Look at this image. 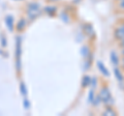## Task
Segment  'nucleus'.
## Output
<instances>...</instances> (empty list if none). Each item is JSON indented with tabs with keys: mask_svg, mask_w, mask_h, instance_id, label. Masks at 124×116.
<instances>
[{
	"mask_svg": "<svg viewBox=\"0 0 124 116\" xmlns=\"http://www.w3.org/2000/svg\"><path fill=\"white\" fill-rule=\"evenodd\" d=\"M115 76L117 77V79H118L119 82H120V81H122V80H123V77H122L121 73H120V71H119L118 68H115Z\"/></svg>",
	"mask_w": 124,
	"mask_h": 116,
	"instance_id": "8",
	"label": "nucleus"
},
{
	"mask_svg": "<svg viewBox=\"0 0 124 116\" xmlns=\"http://www.w3.org/2000/svg\"><path fill=\"white\" fill-rule=\"evenodd\" d=\"M97 66H98V68L100 69V72L101 73H103L106 76H108V69L106 68V66L101 63V62H97Z\"/></svg>",
	"mask_w": 124,
	"mask_h": 116,
	"instance_id": "6",
	"label": "nucleus"
},
{
	"mask_svg": "<svg viewBox=\"0 0 124 116\" xmlns=\"http://www.w3.org/2000/svg\"><path fill=\"white\" fill-rule=\"evenodd\" d=\"M20 88H21V91H22V93L24 96H26V93H27V91H26V87H25V84L24 83H21L20 85Z\"/></svg>",
	"mask_w": 124,
	"mask_h": 116,
	"instance_id": "11",
	"label": "nucleus"
},
{
	"mask_svg": "<svg viewBox=\"0 0 124 116\" xmlns=\"http://www.w3.org/2000/svg\"><path fill=\"white\" fill-rule=\"evenodd\" d=\"M119 45H120V46H121V48H122V47H124V38H123V40H121V41H120V42H119Z\"/></svg>",
	"mask_w": 124,
	"mask_h": 116,
	"instance_id": "14",
	"label": "nucleus"
},
{
	"mask_svg": "<svg viewBox=\"0 0 124 116\" xmlns=\"http://www.w3.org/2000/svg\"><path fill=\"white\" fill-rule=\"evenodd\" d=\"M89 84H90V78H89L88 76H85L84 79H83V86L86 87L87 85H89Z\"/></svg>",
	"mask_w": 124,
	"mask_h": 116,
	"instance_id": "9",
	"label": "nucleus"
},
{
	"mask_svg": "<svg viewBox=\"0 0 124 116\" xmlns=\"http://www.w3.org/2000/svg\"><path fill=\"white\" fill-rule=\"evenodd\" d=\"M103 114L104 115H107V116H114V115H116V112L112 109V108H107L106 109V111L103 112Z\"/></svg>",
	"mask_w": 124,
	"mask_h": 116,
	"instance_id": "7",
	"label": "nucleus"
},
{
	"mask_svg": "<svg viewBox=\"0 0 124 116\" xmlns=\"http://www.w3.org/2000/svg\"><path fill=\"white\" fill-rule=\"evenodd\" d=\"M39 5L35 2H32V3H29L28 4V17L31 16L32 18H36L38 15H39Z\"/></svg>",
	"mask_w": 124,
	"mask_h": 116,
	"instance_id": "1",
	"label": "nucleus"
},
{
	"mask_svg": "<svg viewBox=\"0 0 124 116\" xmlns=\"http://www.w3.org/2000/svg\"><path fill=\"white\" fill-rule=\"evenodd\" d=\"M122 65H124V56H123V58H122Z\"/></svg>",
	"mask_w": 124,
	"mask_h": 116,
	"instance_id": "16",
	"label": "nucleus"
},
{
	"mask_svg": "<svg viewBox=\"0 0 124 116\" xmlns=\"http://www.w3.org/2000/svg\"><path fill=\"white\" fill-rule=\"evenodd\" d=\"M26 26V24H25V21L24 20H21V21H19V24H18V29L19 30H22L23 28H24V27Z\"/></svg>",
	"mask_w": 124,
	"mask_h": 116,
	"instance_id": "10",
	"label": "nucleus"
},
{
	"mask_svg": "<svg viewBox=\"0 0 124 116\" xmlns=\"http://www.w3.org/2000/svg\"><path fill=\"white\" fill-rule=\"evenodd\" d=\"M114 34H115V37L117 38V40H119V41L123 40L124 38V23L121 25H119L117 28L115 29Z\"/></svg>",
	"mask_w": 124,
	"mask_h": 116,
	"instance_id": "3",
	"label": "nucleus"
},
{
	"mask_svg": "<svg viewBox=\"0 0 124 116\" xmlns=\"http://www.w3.org/2000/svg\"><path fill=\"white\" fill-rule=\"evenodd\" d=\"M121 54L124 56V47H122V49H121Z\"/></svg>",
	"mask_w": 124,
	"mask_h": 116,
	"instance_id": "15",
	"label": "nucleus"
},
{
	"mask_svg": "<svg viewBox=\"0 0 124 116\" xmlns=\"http://www.w3.org/2000/svg\"><path fill=\"white\" fill-rule=\"evenodd\" d=\"M111 60H112V62H113L115 65H118V63H119V58H118L117 55H116L115 52H112L111 53Z\"/></svg>",
	"mask_w": 124,
	"mask_h": 116,
	"instance_id": "5",
	"label": "nucleus"
},
{
	"mask_svg": "<svg viewBox=\"0 0 124 116\" xmlns=\"http://www.w3.org/2000/svg\"><path fill=\"white\" fill-rule=\"evenodd\" d=\"M116 1H117V2H119V1H121V0H116Z\"/></svg>",
	"mask_w": 124,
	"mask_h": 116,
	"instance_id": "17",
	"label": "nucleus"
},
{
	"mask_svg": "<svg viewBox=\"0 0 124 116\" xmlns=\"http://www.w3.org/2000/svg\"><path fill=\"white\" fill-rule=\"evenodd\" d=\"M95 96H93V90L90 91V93H89V102H93V99H94Z\"/></svg>",
	"mask_w": 124,
	"mask_h": 116,
	"instance_id": "13",
	"label": "nucleus"
},
{
	"mask_svg": "<svg viewBox=\"0 0 124 116\" xmlns=\"http://www.w3.org/2000/svg\"><path fill=\"white\" fill-rule=\"evenodd\" d=\"M118 8L121 11H124V0H121V1L118 2Z\"/></svg>",
	"mask_w": 124,
	"mask_h": 116,
	"instance_id": "12",
	"label": "nucleus"
},
{
	"mask_svg": "<svg viewBox=\"0 0 124 116\" xmlns=\"http://www.w3.org/2000/svg\"><path fill=\"white\" fill-rule=\"evenodd\" d=\"M99 98H100V99H101L103 103H106V104L111 103L112 95L110 93V90H108L107 87L102 88V89L100 90V92H99Z\"/></svg>",
	"mask_w": 124,
	"mask_h": 116,
	"instance_id": "2",
	"label": "nucleus"
},
{
	"mask_svg": "<svg viewBox=\"0 0 124 116\" xmlns=\"http://www.w3.org/2000/svg\"><path fill=\"white\" fill-rule=\"evenodd\" d=\"M5 22H6V25H7V27H8V29L13 30V28H14V19L10 16H7L5 18Z\"/></svg>",
	"mask_w": 124,
	"mask_h": 116,
	"instance_id": "4",
	"label": "nucleus"
}]
</instances>
